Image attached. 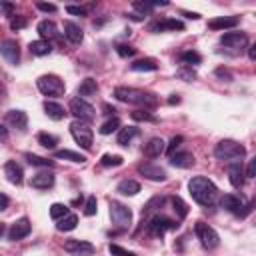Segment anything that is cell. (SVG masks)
<instances>
[{
    "label": "cell",
    "instance_id": "25",
    "mask_svg": "<svg viewBox=\"0 0 256 256\" xmlns=\"http://www.w3.org/2000/svg\"><path fill=\"white\" fill-rule=\"evenodd\" d=\"M228 178H230V184L234 188H240L244 184V170H242V166L238 162L228 166Z\"/></svg>",
    "mask_w": 256,
    "mask_h": 256
},
{
    "label": "cell",
    "instance_id": "23",
    "mask_svg": "<svg viewBox=\"0 0 256 256\" xmlns=\"http://www.w3.org/2000/svg\"><path fill=\"white\" fill-rule=\"evenodd\" d=\"M150 30H152V32H164V30H184V24H182L180 20H176V18H166V20H162V22L152 24V26H150Z\"/></svg>",
    "mask_w": 256,
    "mask_h": 256
},
{
    "label": "cell",
    "instance_id": "39",
    "mask_svg": "<svg viewBox=\"0 0 256 256\" xmlns=\"http://www.w3.org/2000/svg\"><path fill=\"white\" fill-rule=\"evenodd\" d=\"M118 128H120V120L118 118H110V120H106L102 126H100V134H112L114 130H118Z\"/></svg>",
    "mask_w": 256,
    "mask_h": 256
},
{
    "label": "cell",
    "instance_id": "52",
    "mask_svg": "<svg viewBox=\"0 0 256 256\" xmlns=\"http://www.w3.org/2000/svg\"><path fill=\"white\" fill-rule=\"evenodd\" d=\"M66 12L68 14H76V16H84L86 14V10L82 6H66Z\"/></svg>",
    "mask_w": 256,
    "mask_h": 256
},
{
    "label": "cell",
    "instance_id": "12",
    "mask_svg": "<svg viewBox=\"0 0 256 256\" xmlns=\"http://www.w3.org/2000/svg\"><path fill=\"white\" fill-rule=\"evenodd\" d=\"M30 230H32L30 220H28V218H20V220H16L14 224H10L6 236H8V240H22V238H26V236L30 234Z\"/></svg>",
    "mask_w": 256,
    "mask_h": 256
},
{
    "label": "cell",
    "instance_id": "28",
    "mask_svg": "<svg viewBox=\"0 0 256 256\" xmlns=\"http://www.w3.org/2000/svg\"><path fill=\"white\" fill-rule=\"evenodd\" d=\"M44 112H46V116L48 118H52V120H62L64 118V108L58 104V102H52V100H46L44 102Z\"/></svg>",
    "mask_w": 256,
    "mask_h": 256
},
{
    "label": "cell",
    "instance_id": "8",
    "mask_svg": "<svg viewBox=\"0 0 256 256\" xmlns=\"http://www.w3.org/2000/svg\"><path fill=\"white\" fill-rule=\"evenodd\" d=\"M70 114L76 118V120H82V122H88L96 116V110L92 104H88L84 98H72L70 100Z\"/></svg>",
    "mask_w": 256,
    "mask_h": 256
},
{
    "label": "cell",
    "instance_id": "5",
    "mask_svg": "<svg viewBox=\"0 0 256 256\" xmlns=\"http://www.w3.org/2000/svg\"><path fill=\"white\" fill-rule=\"evenodd\" d=\"M70 134L72 138L76 140V144H80L84 150H90L92 148V140H94V134H92V128L82 122V120H74L70 124Z\"/></svg>",
    "mask_w": 256,
    "mask_h": 256
},
{
    "label": "cell",
    "instance_id": "33",
    "mask_svg": "<svg viewBox=\"0 0 256 256\" xmlns=\"http://www.w3.org/2000/svg\"><path fill=\"white\" fill-rule=\"evenodd\" d=\"M96 90H98L96 80H94V78H86V80H82V84L78 86V96H92V94H96Z\"/></svg>",
    "mask_w": 256,
    "mask_h": 256
},
{
    "label": "cell",
    "instance_id": "38",
    "mask_svg": "<svg viewBox=\"0 0 256 256\" xmlns=\"http://www.w3.org/2000/svg\"><path fill=\"white\" fill-rule=\"evenodd\" d=\"M70 212H68V206L66 204H60V202H54L52 206H50V218H54V220H60V218H64V216H68Z\"/></svg>",
    "mask_w": 256,
    "mask_h": 256
},
{
    "label": "cell",
    "instance_id": "19",
    "mask_svg": "<svg viewBox=\"0 0 256 256\" xmlns=\"http://www.w3.org/2000/svg\"><path fill=\"white\" fill-rule=\"evenodd\" d=\"M238 26V16H218L208 20V28L210 30H226V28H234Z\"/></svg>",
    "mask_w": 256,
    "mask_h": 256
},
{
    "label": "cell",
    "instance_id": "50",
    "mask_svg": "<svg viewBox=\"0 0 256 256\" xmlns=\"http://www.w3.org/2000/svg\"><path fill=\"white\" fill-rule=\"evenodd\" d=\"M246 176H250V178H254V176H256V156L248 162V166H246Z\"/></svg>",
    "mask_w": 256,
    "mask_h": 256
},
{
    "label": "cell",
    "instance_id": "32",
    "mask_svg": "<svg viewBox=\"0 0 256 256\" xmlns=\"http://www.w3.org/2000/svg\"><path fill=\"white\" fill-rule=\"evenodd\" d=\"M76 224H78V216H76V214H68V216H64V218L58 220L56 228H58L60 232H70V230L76 228Z\"/></svg>",
    "mask_w": 256,
    "mask_h": 256
},
{
    "label": "cell",
    "instance_id": "46",
    "mask_svg": "<svg viewBox=\"0 0 256 256\" xmlns=\"http://www.w3.org/2000/svg\"><path fill=\"white\" fill-rule=\"evenodd\" d=\"M26 26V18L24 16H14L12 20H10V28L12 30H20V28H24Z\"/></svg>",
    "mask_w": 256,
    "mask_h": 256
},
{
    "label": "cell",
    "instance_id": "30",
    "mask_svg": "<svg viewBox=\"0 0 256 256\" xmlns=\"http://www.w3.org/2000/svg\"><path fill=\"white\" fill-rule=\"evenodd\" d=\"M130 68H132L134 72H154V70L158 68V64H156L154 58H142V60L132 62Z\"/></svg>",
    "mask_w": 256,
    "mask_h": 256
},
{
    "label": "cell",
    "instance_id": "59",
    "mask_svg": "<svg viewBox=\"0 0 256 256\" xmlns=\"http://www.w3.org/2000/svg\"><path fill=\"white\" fill-rule=\"evenodd\" d=\"M104 110H106V114H112V112H116V110H114V108H110L108 104H104Z\"/></svg>",
    "mask_w": 256,
    "mask_h": 256
},
{
    "label": "cell",
    "instance_id": "44",
    "mask_svg": "<svg viewBox=\"0 0 256 256\" xmlns=\"http://www.w3.org/2000/svg\"><path fill=\"white\" fill-rule=\"evenodd\" d=\"M108 250H110V254H112V256H136L134 252L126 250V248H122V246H118V244H110V246H108Z\"/></svg>",
    "mask_w": 256,
    "mask_h": 256
},
{
    "label": "cell",
    "instance_id": "7",
    "mask_svg": "<svg viewBox=\"0 0 256 256\" xmlns=\"http://www.w3.org/2000/svg\"><path fill=\"white\" fill-rule=\"evenodd\" d=\"M110 218L118 228H128L132 224V212L128 206H124L122 202L112 200L110 202Z\"/></svg>",
    "mask_w": 256,
    "mask_h": 256
},
{
    "label": "cell",
    "instance_id": "27",
    "mask_svg": "<svg viewBox=\"0 0 256 256\" xmlns=\"http://www.w3.org/2000/svg\"><path fill=\"white\" fill-rule=\"evenodd\" d=\"M120 194H124V196H134V194H138L140 192V184L136 182V180H130V178H126V180H122V182H118V188H116Z\"/></svg>",
    "mask_w": 256,
    "mask_h": 256
},
{
    "label": "cell",
    "instance_id": "31",
    "mask_svg": "<svg viewBox=\"0 0 256 256\" xmlns=\"http://www.w3.org/2000/svg\"><path fill=\"white\" fill-rule=\"evenodd\" d=\"M54 158H58V160H70V162H76V164H84L86 162V156H82L78 152H72V150H56L54 152Z\"/></svg>",
    "mask_w": 256,
    "mask_h": 256
},
{
    "label": "cell",
    "instance_id": "43",
    "mask_svg": "<svg viewBox=\"0 0 256 256\" xmlns=\"http://www.w3.org/2000/svg\"><path fill=\"white\" fill-rule=\"evenodd\" d=\"M96 210H98V200H96V196H90L86 200V204H84V214L86 216H94Z\"/></svg>",
    "mask_w": 256,
    "mask_h": 256
},
{
    "label": "cell",
    "instance_id": "51",
    "mask_svg": "<svg viewBox=\"0 0 256 256\" xmlns=\"http://www.w3.org/2000/svg\"><path fill=\"white\" fill-rule=\"evenodd\" d=\"M36 8H38V10H42V12H56V4H46V2H38V4H36Z\"/></svg>",
    "mask_w": 256,
    "mask_h": 256
},
{
    "label": "cell",
    "instance_id": "56",
    "mask_svg": "<svg viewBox=\"0 0 256 256\" xmlns=\"http://www.w3.org/2000/svg\"><path fill=\"white\" fill-rule=\"evenodd\" d=\"M182 14H184L186 18H192V20H198V18H200V14H196V12H186V10H184Z\"/></svg>",
    "mask_w": 256,
    "mask_h": 256
},
{
    "label": "cell",
    "instance_id": "57",
    "mask_svg": "<svg viewBox=\"0 0 256 256\" xmlns=\"http://www.w3.org/2000/svg\"><path fill=\"white\" fill-rule=\"evenodd\" d=\"M0 6H2V10H4L6 14H10V12H12V4H8V2H2Z\"/></svg>",
    "mask_w": 256,
    "mask_h": 256
},
{
    "label": "cell",
    "instance_id": "49",
    "mask_svg": "<svg viewBox=\"0 0 256 256\" xmlns=\"http://www.w3.org/2000/svg\"><path fill=\"white\" fill-rule=\"evenodd\" d=\"M176 74H178V78H184V80H192V78L196 76L192 68H188V70H186V68H182V70H178Z\"/></svg>",
    "mask_w": 256,
    "mask_h": 256
},
{
    "label": "cell",
    "instance_id": "34",
    "mask_svg": "<svg viewBox=\"0 0 256 256\" xmlns=\"http://www.w3.org/2000/svg\"><path fill=\"white\" fill-rule=\"evenodd\" d=\"M166 202V198L164 196H154L152 200H148L144 206H142V216H148V214H152V212H156L158 208H162V204Z\"/></svg>",
    "mask_w": 256,
    "mask_h": 256
},
{
    "label": "cell",
    "instance_id": "37",
    "mask_svg": "<svg viewBox=\"0 0 256 256\" xmlns=\"http://www.w3.org/2000/svg\"><path fill=\"white\" fill-rule=\"evenodd\" d=\"M172 206H174V212H176L178 220L186 218V214H188V206L184 204V200H182L180 196H172Z\"/></svg>",
    "mask_w": 256,
    "mask_h": 256
},
{
    "label": "cell",
    "instance_id": "58",
    "mask_svg": "<svg viewBox=\"0 0 256 256\" xmlns=\"http://www.w3.org/2000/svg\"><path fill=\"white\" fill-rule=\"evenodd\" d=\"M178 102H180V98L176 94H172V98H168V104H178Z\"/></svg>",
    "mask_w": 256,
    "mask_h": 256
},
{
    "label": "cell",
    "instance_id": "9",
    "mask_svg": "<svg viewBox=\"0 0 256 256\" xmlns=\"http://www.w3.org/2000/svg\"><path fill=\"white\" fill-rule=\"evenodd\" d=\"M64 250L72 256H92L96 252V248L86 242V240H78V238H70L64 242Z\"/></svg>",
    "mask_w": 256,
    "mask_h": 256
},
{
    "label": "cell",
    "instance_id": "45",
    "mask_svg": "<svg viewBox=\"0 0 256 256\" xmlns=\"http://www.w3.org/2000/svg\"><path fill=\"white\" fill-rule=\"evenodd\" d=\"M116 52H118L122 58H126V56H134V54H136V48L126 46V44H118V46H116Z\"/></svg>",
    "mask_w": 256,
    "mask_h": 256
},
{
    "label": "cell",
    "instance_id": "18",
    "mask_svg": "<svg viewBox=\"0 0 256 256\" xmlns=\"http://www.w3.org/2000/svg\"><path fill=\"white\" fill-rule=\"evenodd\" d=\"M162 152H166V142L162 138H150L144 144V156L148 158H158Z\"/></svg>",
    "mask_w": 256,
    "mask_h": 256
},
{
    "label": "cell",
    "instance_id": "16",
    "mask_svg": "<svg viewBox=\"0 0 256 256\" xmlns=\"http://www.w3.org/2000/svg\"><path fill=\"white\" fill-rule=\"evenodd\" d=\"M4 176H6L8 182H12V184H22V180H24L22 166L16 164V160H8V162L4 164Z\"/></svg>",
    "mask_w": 256,
    "mask_h": 256
},
{
    "label": "cell",
    "instance_id": "40",
    "mask_svg": "<svg viewBox=\"0 0 256 256\" xmlns=\"http://www.w3.org/2000/svg\"><path fill=\"white\" fill-rule=\"evenodd\" d=\"M180 60L184 62V64H200V60H202V56L198 54V52H192V50H188V52H182L180 54Z\"/></svg>",
    "mask_w": 256,
    "mask_h": 256
},
{
    "label": "cell",
    "instance_id": "11",
    "mask_svg": "<svg viewBox=\"0 0 256 256\" xmlns=\"http://www.w3.org/2000/svg\"><path fill=\"white\" fill-rule=\"evenodd\" d=\"M220 44H222L224 48H230V50H234V52H240L242 48H246L248 38H246V34H242V32H226V34H222Z\"/></svg>",
    "mask_w": 256,
    "mask_h": 256
},
{
    "label": "cell",
    "instance_id": "20",
    "mask_svg": "<svg viewBox=\"0 0 256 256\" xmlns=\"http://www.w3.org/2000/svg\"><path fill=\"white\" fill-rule=\"evenodd\" d=\"M30 186L38 188V190H48V188L54 186V176L50 172H38L30 178Z\"/></svg>",
    "mask_w": 256,
    "mask_h": 256
},
{
    "label": "cell",
    "instance_id": "48",
    "mask_svg": "<svg viewBox=\"0 0 256 256\" xmlns=\"http://www.w3.org/2000/svg\"><path fill=\"white\" fill-rule=\"evenodd\" d=\"M180 142H182V136H174L172 140H170V144L166 146V152L172 156V152H174V148H178L180 146Z\"/></svg>",
    "mask_w": 256,
    "mask_h": 256
},
{
    "label": "cell",
    "instance_id": "3",
    "mask_svg": "<svg viewBox=\"0 0 256 256\" xmlns=\"http://www.w3.org/2000/svg\"><path fill=\"white\" fill-rule=\"evenodd\" d=\"M244 146L238 144L236 140H220L216 146H214V156L218 160H234V158H242L244 156Z\"/></svg>",
    "mask_w": 256,
    "mask_h": 256
},
{
    "label": "cell",
    "instance_id": "41",
    "mask_svg": "<svg viewBox=\"0 0 256 256\" xmlns=\"http://www.w3.org/2000/svg\"><path fill=\"white\" fill-rule=\"evenodd\" d=\"M124 160H122V156H118V154H104L102 158H100V164L102 166H120Z\"/></svg>",
    "mask_w": 256,
    "mask_h": 256
},
{
    "label": "cell",
    "instance_id": "54",
    "mask_svg": "<svg viewBox=\"0 0 256 256\" xmlns=\"http://www.w3.org/2000/svg\"><path fill=\"white\" fill-rule=\"evenodd\" d=\"M248 58L256 62V42H254V44H250V48H248Z\"/></svg>",
    "mask_w": 256,
    "mask_h": 256
},
{
    "label": "cell",
    "instance_id": "53",
    "mask_svg": "<svg viewBox=\"0 0 256 256\" xmlns=\"http://www.w3.org/2000/svg\"><path fill=\"white\" fill-rule=\"evenodd\" d=\"M216 76H220V78H226L228 82L232 80V74H230L228 70H224V68H218V70H216Z\"/></svg>",
    "mask_w": 256,
    "mask_h": 256
},
{
    "label": "cell",
    "instance_id": "6",
    "mask_svg": "<svg viewBox=\"0 0 256 256\" xmlns=\"http://www.w3.org/2000/svg\"><path fill=\"white\" fill-rule=\"evenodd\" d=\"M194 232H196V236H198L200 244H202L206 250H214V248H218V244H220V236H218V232H216L212 226H208V224H204V222H196Z\"/></svg>",
    "mask_w": 256,
    "mask_h": 256
},
{
    "label": "cell",
    "instance_id": "1",
    "mask_svg": "<svg viewBox=\"0 0 256 256\" xmlns=\"http://www.w3.org/2000/svg\"><path fill=\"white\" fill-rule=\"evenodd\" d=\"M188 192L192 196L194 202H198L200 206H210L216 196H218V188L212 180H208L206 176H194L188 182Z\"/></svg>",
    "mask_w": 256,
    "mask_h": 256
},
{
    "label": "cell",
    "instance_id": "24",
    "mask_svg": "<svg viewBox=\"0 0 256 256\" xmlns=\"http://www.w3.org/2000/svg\"><path fill=\"white\" fill-rule=\"evenodd\" d=\"M38 34L42 36V40H50V38H56L58 36V28H56V24L52 22V20H42V22H38Z\"/></svg>",
    "mask_w": 256,
    "mask_h": 256
},
{
    "label": "cell",
    "instance_id": "26",
    "mask_svg": "<svg viewBox=\"0 0 256 256\" xmlns=\"http://www.w3.org/2000/svg\"><path fill=\"white\" fill-rule=\"evenodd\" d=\"M134 136H138V128H136V126H126V128H120L116 142H118L120 146H128Z\"/></svg>",
    "mask_w": 256,
    "mask_h": 256
},
{
    "label": "cell",
    "instance_id": "2",
    "mask_svg": "<svg viewBox=\"0 0 256 256\" xmlns=\"http://www.w3.org/2000/svg\"><path fill=\"white\" fill-rule=\"evenodd\" d=\"M114 96H116L120 102H126V104L144 106V110L154 108V106L158 104V98H156L152 92H146V90H140V88L118 86V88H114Z\"/></svg>",
    "mask_w": 256,
    "mask_h": 256
},
{
    "label": "cell",
    "instance_id": "47",
    "mask_svg": "<svg viewBox=\"0 0 256 256\" xmlns=\"http://www.w3.org/2000/svg\"><path fill=\"white\" fill-rule=\"evenodd\" d=\"M132 8H134V10H140V12H144V14H146V12H150L154 6H152V2H132Z\"/></svg>",
    "mask_w": 256,
    "mask_h": 256
},
{
    "label": "cell",
    "instance_id": "17",
    "mask_svg": "<svg viewBox=\"0 0 256 256\" xmlns=\"http://www.w3.org/2000/svg\"><path fill=\"white\" fill-rule=\"evenodd\" d=\"M6 122L12 128H18V130H26L28 126V116L24 110H8L6 112Z\"/></svg>",
    "mask_w": 256,
    "mask_h": 256
},
{
    "label": "cell",
    "instance_id": "55",
    "mask_svg": "<svg viewBox=\"0 0 256 256\" xmlns=\"http://www.w3.org/2000/svg\"><path fill=\"white\" fill-rule=\"evenodd\" d=\"M0 200H2V206H0V210H6L8 208V196L6 194H0Z\"/></svg>",
    "mask_w": 256,
    "mask_h": 256
},
{
    "label": "cell",
    "instance_id": "10",
    "mask_svg": "<svg viewBox=\"0 0 256 256\" xmlns=\"http://www.w3.org/2000/svg\"><path fill=\"white\" fill-rule=\"evenodd\" d=\"M178 224L174 222V220H170V218H166V216H162V214H156L150 222H148V232L152 234V236H162L166 230H174Z\"/></svg>",
    "mask_w": 256,
    "mask_h": 256
},
{
    "label": "cell",
    "instance_id": "35",
    "mask_svg": "<svg viewBox=\"0 0 256 256\" xmlns=\"http://www.w3.org/2000/svg\"><path fill=\"white\" fill-rule=\"evenodd\" d=\"M38 144H42L44 148H48V150H54L56 148V144H58V138L54 136V134H48V132H38Z\"/></svg>",
    "mask_w": 256,
    "mask_h": 256
},
{
    "label": "cell",
    "instance_id": "22",
    "mask_svg": "<svg viewBox=\"0 0 256 256\" xmlns=\"http://www.w3.org/2000/svg\"><path fill=\"white\" fill-rule=\"evenodd\" d=\"M170 164L176 168H192L194 166V156L192 152H176L170 156Z\"/></svg>",
    "mask_w": 256,
    "mask_h": 256
},
{
    "label": "cell",
    "instance_id": "13",
    "mask_svg": "<svg viewBox=\"0 0 256 256\" xmlns=\"http://www.w3.org/2000/svg\"><path fill=\"white\" fill-rule=\"evenodd\" d=\"M138 172L144 178L152 180V182H164L166 180V170L162 166H156V164H140L138 166Z\"/></svg>",
    "mask_w": 256,
    "mask_h": 256
},
{
    "label": "cell",
    "instance_id": "29",
    "mask_svg": "<svg viewBox=\"0 0 256 256\" xmlns=\"http://www.w3.org/2000/svg\"><path fill=\"white\" fill-rule=\"evenodd\" d=\"M30 52L34 54V56H46V54H50L52 52V46H50V42L48 40H32L30 42Z\"/></svg>",
    "mask_w": 256,
    "mask_h": 256
},
{
    "label": "cell",
    "instance_id": "42",
    "mask_svg": "<svg viewBox=\"0 0 256 256\" xmlns=\"http://www.w3.org/2000/svg\"><path fill=\"white\" fill-rule=\"evenodd\" d=\"M130 116L132 120H140V122H156V116H152L148 110H134Z\"/></svg>",
    "mask_w": 256,
    "mask_h": 256
},
{
    "label": "cell",
    "instance_id": "36",
    "mask_svg": "<svg viewBox=\"0 0 256 256\" xmlns=\"http://www.w3.org/2000/svg\"><path fill=\"white\" fill-rule=\"evenodd\" d=\"M26 160L32 166H40V168H52L54 166V160H48V158H42V156H36V154H26Z\"/></svg>",
    "mask_w": 256,
    "mask_h": 256
},
{
    "label": "cell",
    "instance_id": "15",
    "mask_svg": "<svg viewBox=\"0 0 256 256\" xmlns=\"http://www.w3.org/2000/svg\"><path fill=\"white\" fill-rule=\"evenodd\" d=\"M220 204H222L224 210H228V212H232V214H238V216H240V212H242V208H244V200H242V196H238V194H224L222 200H220Z\"/></svg>",
    "mask_w": 256,
    "mask_h": 256
},
{
    "label": "cell",
    "instance_id": "4",
    "mask_svg": "<svg viewBox=\"0 0 256 256\" xmlns=\"http://www.w3.org/2000/svg\"><path fill=\"white\" fill-rule=\"evenodd\" d=\"M36 86H38V90H40L42 94H46V96H60V94H64V90H66L64 80H62L60 76H56V74H44V76H40V78L36 80Z\"/></svg>",
    "mask_w": 256,
    "mask_h": 256
},
{
    "label": "cell",
    "instance_id": "21",
    "mask_svg": "<svg viewBox=\"0 0 256 256\" xmlns=\"http://www.w3.org/2000/svg\"><path fill=\"white\" fill-rule=\"evenodd\" d=\"M64 36H66L72 44H80V42L84 40L82 28H80L78 24H74V22H64Z\"/></svg>",
    "mask_w": 256,
    "mask_h": 256
},
{
    "label": "cell",
    "instance_id": "14",
    "mask_svg": "<svg viewBox=\"0 0 256 256\" xmlns=\"http://www.w3.org/2000/svg\"><path fill=\"white\" fill-rule=\"evenodd\" d=\"M0 52H2V58L6 60V62H10V64H18V60H20V50H18V44H16V40H4L2 42V46H0Z\"/></svg>",
    "mask_w": 256,
    "mask_h": 256
}]
</instances>
